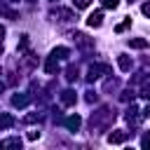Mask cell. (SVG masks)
Wrapping results in <instances>:
<instances>
[{
    "instance_id": "6da1fadb",
    "label": "cell",
    "mask_w": 150,
    "mask_h": 150,
    "mask_svg": "<svg viewBox=\"0 0 150 150\" xmlns=\"http://www.w3.org/2000/svg\"><path fill=\"white\" fill-rule=\"evenodd\" d=\"M112 122H115V110L108 108V105H103L98 112H91V131L94 129H105Z\"/></svg>"
},
{
    "instance_id": "7a4b0ae2",
    "label": "cell",
    "mask_w": 150,
    "mask_h": 150,
    "mask_svg": "<svg viewBox=\"0 0 150 150\" xmlns=\"http://www.w3.org/2000/svg\"><path fill=\"white\" fill-rule=\"evenodd\" d=\"M127 138H129V131H124V129H115V131L108 134L110 145H122V143H127Z\"/></svg>"
},
{
    "instance_id": "3957f363",
    "label": "cell",
    "mask_w": 150,
    "mask_h": 150,
    "mask_svg": "<svg viewBox=\"0 0 150 150\" xmlns=\"http://www.w3.org/2000/svg\"><path fill=\"white\" fill-rule=\"evenodd\" d=\"M73 40H75V45H77L82 52H89V49H94V40H91V38H87L84 33H75V35H73Z\"/></svg>"
},
{
    "instance_id": "277c9868",
    "label": "cell",
    "mask_w": 150,
    "mask_h": 150,
    "mask_svg": "<svg viewBox=\"0 0 150 150\" xmlns=\"http://www.w3.org/2000/svg\"><path fill=\"white\" fill-rule=\"evenodd\" d=\"M101 73H110V68H108V66H89V70H87V82L98 80Z\"/></svg>"
},
{
    "instance_id": "5b68a950",
    "label": "cell",
    "mask_w": 150,
    "mask_h": 150,
    "mask_svg": "<svg viewBox=\"0 0 150 150\" xmlns=\"http://www.w3.org/2000/svg\"><path fill=\"white\" fill-rule=\"evenodd\" d=\"M52 16H54V19H59V21H73V19H75V14H73L70 9H63V7L52 9Z\"/></svg>"
},
{
    "instance_id": "8992f818",
    "label": "cell",
    "mask_w": 150,
    "mask_h": 150,
    "mask_svg": "<svg viewBox=\"0 0 150 150\" xmlns=\"http://www.w3.org/2000/svg\"><path fill=\"white\" fill-rule=\"evenodd\" d=\"M63 124H66L68 131H77L80 124H82V120H80V115H68V117L63 120Z\"/></svg>"
},
{
    "instance_id": "52a82bcc",
    "label": "cell",
    "mask_w": 150,
    "mask_h": 150,
    "mask_svg": "<svg viewBox=\"0 0 150 150\" xmlns=\"http://www.w3.org/2000/svg\"><path fill=\"white\" fill-rule=\"evenodd\" d=\"M103 23V12L98 9V12H91L89 16H87V26H91V28H98Z\"/></svg>"
},
{
    "instance_id": "ba28073f",
    "label": "cell",
    "mask_w": 150,
    "mask_h": 150,
    "mask_svg": "<svg viewBox=\"0 0 150 150\" xmlns=\"http://www.w3.org/2000/svg\"><path fill=\"white\" fill-rule=\"evenodd\" d=\"M28 103H30V96L28 94H14L12 96V105L14 108H26Z\"/></svg>"
},
{
    "instance_id": "9c48e42d",
    "label": "cell",
    "mask_w": 150,
    "mask_h": 150,
    "mask_svg": "<svg viewBox=\"0 0 150 150\" xmlns=\"http://www.w3.org/2000/svg\"><path fill=\"white\" fill-rule=\"evenodd\" d=\"M117 66H120V70L129 73V70H131V66H134V61H131V56H127V54H120V56H117Z\"/></svg>"
},
{
    "instance_id": "30bf717a",
    "label": "cell",
    "mask_w": 150,
    "mask_h": 150,
    "mask_svg": "<svg viewBox=\"0 0 150 150\" xmlns=\"http://www.w3.org/2000/svg\"><path fill=\"white\" fill-rule=\"evenodd\" d=\"M75 101H77V94H75L73 89L61 91V103H63V105H75Z\"/></svg>"
},
{
    "instance_id": "8fae6325",
    "label": "cell",
    "mask_w": 150,
    "mask_h": 150,
    "mask_svg": "<svg viewBox=\"0 0 150 150\" xmlns=\"http://www.w3.org/2000/svg\"><path fill=\"white\" fill-rule=\"evenodd\" d=\"M45 70H47V73H49V75H54V73H56V70H59V59H56V56H52V54H49V59H47V61H45Z\"/></svg>"
},
{
    "instance_id": "7c38bea8",
    "label": "cell",
    "mask_w": 150,
    "mask_h": 150,
    "mask_svg": "<svg viewBox=\"0 0 150 150\" xmlns=\"http://www.w3.org/2000/svg\"><path fill=\"white\" fill-rule=\"evenodd\" d=\"M9 127H14V117L9 112H0V131H5Z\"/></svg>"
},
{
    "instance_id": "4fadbf2b",
    "label": "cell",
    "mask_w": 150,
    "mask_h": 150,
    "mask_svg": "<svg viewBox=\"0 0 150 150\" xmlns=\"http://www.w3.org/2000/svg\"><path fill=\"white\" fill-rule=\"evenodd\" d=\"M129 47H131V49H145V47H148V40H145V38H131V40H129Z\"/></svg>"
},
{
    "instance_id": "5bb4252c",
    "label": "cell",
    "mask_w": 150,
    "mask_h": 150,
    "mask_svg": "<svg viewBox=\"0 0 150 150\" xmlns=\"http://www.w3.org/2000/svg\"><path fill=\"white\" fill-rule=\"evenodd\" d=\"M52 56H56V59H68V56H70V49H68V47H54V49H52Z\"/></svg>"
},
{
    "instance_id": "9a60e30c",
    "label": "cell",
    "mask_w": 150,
    "mask_h": 150,
    "mask_svg": "<svg viewBox=\"0 0 150 150\" xmlns=\"http://www.w3.org/2000/svg\"><path fill=\"white\" fill-rule=\"evenodd\" d=\"M66 80H68V82H75V80H77V68H75V66H68V68H66Z\"/></svg>"
},
{
    "instance_id": "2e32d148",
    "label": "cell",
    "mask_w": 150,
    "mask_h": 150,
    "mask_svg": "<svg viewBox=\"0 0 150 150\" xmlns=\"http://www.w3.org/2000/svg\"><path fill=\"white\" fill-rule=\"evenodd\" d=\"M2 148H21V138H7L2 141Z\"/></svg>"
},
{
    "instance_id": "e0dca14e",
    "label": "cell",
    "mask_w": 150,
    "mask_h": 150,
    "mask_svg": "<svg viewBox=\"0 0 150 150\" xmlns=\"http://www.w3.org/2000/svg\"><path fill=\"white\" fill-rule=\"evenodd\" d=\"M134 96H136V94H134V89H124V91L120 94V98H122V101H134Z\"/></svg>"
},
{
    "instance_id": "ac0fdd59",
    "label": "cell",
    "mask_w": 150,
    "mask_h": 150,
    "mask_svg": "<svg viewBox=\"0 0 150 150\" xmlns=\"http://www.w3.org/2000/svg\"><path fill=\"white\" fill-rule=\"evenodd\" d=\"M136 112H138V110H136V105H131V108L127 110V120H129V122H136V120H138V115H136Z\"/></svg>"
},
{
    "instance_id": "d6986e66",
    "label": "cell",
    "mask_w": 150,
    "mask_h": 150,
    "mask_svg": "<svg viewBox=\"0 0 150 150\" xmlns=\"http://www.w3.org/2000/svg\"><path fill=\"white\" fill-rule=\"evenodd\" d=\"M129 26H131V19H127V21H122V23H117V26H115V33H122V30H127Z\"/></svg>"
},
{
    "instance_id": "ffe728a7",
    "label": "cell",
    "mask_w": 150,
    "mask_h": 150,
    "mask_svg": "<svg viewBox=\"0 0 150 150\" xmlns=\"http://www.w3.org/2000/svg\"><path fill=\"white\" fill-rule=\"evenodd\" d=\"M28 49V35H21V40H19V52H26Z\"/></svg>"
},
{
    "instance_id": "44dd1931",
    "label": "cell",
    "mask_w": 150,
    "mask_h": 150,
    "mask_svg": "<svg viewBox=\"0 0 150 150\" xmlns=\"http://www.w3.org/2000/svg\"><path fill=\"white\" fill-rule=\"evenodd\" d=\"M38 120H40V115H38V112H30V115H26V117H23V122H26V124H33V122H38Z\"/></svg>"
},
{
    "instance_id": "7402d4cb",
    "label": "cell",
    "mask_w": 150,
    "mask_h": 150,
    "mask_svg": "<svg viewBox=\"0 0 150 150\" xmlns=\"http://www.w3.org/2000/svg\"><path fill=\"white\" fill-rule=\"evenodd\" d=\"M117 2H120V0H101V5H103L105 9H115V7H117Z\"/></svg>"
},
{
    "instance_id": "603a6c76",
    "label": "cell",
    "mask_w": 150,
    "mask_h": 150,
    "mask_svg": "<svg viewBox=\"0 0 150 150\" xmlns=\"http://www.w3.org/2000/svg\"><path fill=\"white\" fill-rule=\"evenodd\" d=\"M73 5H75L77 9H84V7H89V5H91V0H73Z\"/></svg>"
},
{
    "instance_id": "cb8c5ba5",
    "label": "cell",
    "mask_w": 150,
    "mask_h": 150,
    "mask_svg": "<svg viewBox=\"0 0 150 150\" xmlns=\"http://www.w3.org/2000/svg\"><path fill=\"white\" fill-rule=\"evenodd\" d=\"M84 98H87V103H94V101H96V98H98V96H96V91H91V89H89V91H87V96H84Z\"/></svg>"
},
{
    "instance_id": "d4e9b609",
    "label": "cell",
    "mask_w": 150,
    "mask_h": 150,
    "mask_svg": "<svg viewBox=\"0 0 150 150\" xmlns=\"http://www.w3.org/2000/svg\"><path fill=\"white\" fill-rule=\"evenodd\" d=\"M141 96L150 101V84H143V89H141Z\"/></svg>"
},
{
    "instance_id": "484cf974",
    "label": "cell",
    "mask_w": 150,
    "mask_h": 150,
    "mask_svg": "<svg viewBox=\"0 0 150 150\" xmlns=\"http://www.w3.org/2000/svg\"><path fill=\"white\" fill-rule=\"evenodd\" d=\"M141 145H143V148H150V131H148V134L143 136V141H141Z\"/></svg>"
},
{
    "instance_id": "4316f807",
    "label": "cell",
    "mask_w": 150,
    "mask_h": 150,
    "mask_svg": "<svg viewBox=\"0 0 150 150\" xmlns=\"http://www.w3.org/2000/svg\"><path fill=\"white\" fill-rule=\"evenodd\" d=\"M141 12H143V14H145V16H148V19H150V2H145V5H143V7H141Z\"/></svg>"
},
{
    "instance_id": "83f0119b",
    "label": "cell",
    "mask_w": 150,
    "mask_h": 150,
    "mask_svg": "<svg viewBox=\"0 0 150 150\" xmlns=\"http://www.w3.org/2000/svg\"><path fill=\"white\" fill-rule=\"evenodd\" d=\"M35 138H40V131H28V141H35Z\"/></svg>"
},
{
    "instance_id": "f1b7e54d",
    "label": "cell",
    "mask_w": 150,
    "mask_h": 150,
    "mask_svg": "<svg viewBox=\"0 0 150 150\" xmlns=\"http://www.w3.org/2000/svg\"><path fill=\"white\" fill-rule=\"evenodd\" d=\"M141 115H143V117H150V103L143 108V112H141Z\"/></svg>"
},
{
    "instance_id": "f546056e",
    "label": "cell",
    "mask_w": 150,
    "mask_h": 150,
    "mask_svg": "<svg viewBox=\"0 0 150 150\" xmlns=\"http://www.w3.org/2000/svg\"><path fill=\"white\" fill-rule=\"evenodd\" d=\"M5 33H7V30H5V26H0V42H2V38H5Z\"/></svg>"
},
{
    "instance_id": "4dcf8cb0",
    "label": "cell",
    "mask_w": 150,
    "mask_h": 150,
    "mask_svg": "<svg viewBox=\"0 0 150 150\" xmlns=\"http://www.w3.org/2000/svg\"><path fill=\"white\" fill-rule=\"evenodd\" d=\"M2 89H5V84H2V82H0V91H2Z\"/></svg>"
},
{
    "instance_id": "1f68e13d",
    "label": "cell",
    "mask_w": 150,
    "mask_h": 150,
    "mask_svg": "<svg viewBox=\"0 0 150 150\" xmlns=\"http://www.w3.org/2000/svg\"><path fill=\"white\" fill-rule=\"evenodd\" d=\"M26 2H35V0H26Z\"/></svg>"
},
{
    "instance_id": "d6a6232c",
    "label": "cell",
    "mask_w": 150,
    "mask_h": 150,
    "mask_svg": "<svg viewBox=\"0 0 150 150\" xmlns=\"http://www.w3.org/2000/svg\"><path fill=\"white\" fill-rule=\"evenodd\" d=\"M129 2H134V0H129Z\"/></svg>"
},
{
    "instance_id": "836d02e7",
    "label": "cell",
    "mask_w": 150,
    "mask_h": 150,
    "mask_svg": "<svg viewBox=\"0 0 150 150\" xmlns=\"http://www.w3.org/2000/svg\"><path fill=\"white\" fill-rule=\"evenodd\" d=\"M12 2H14V0H12Z\"/></svg>"
}]
</instances>
